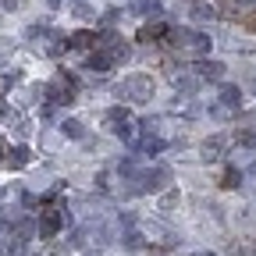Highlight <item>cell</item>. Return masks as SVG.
<instances>
[{"label":"cell","mask_w":256,"mask_h":256,"mask_svg":"<svg viewBox=\"0 0 256 256\" xmlns=\"http://www.w3.org/2000/svg\"><path fill=\"white\" fill-rule=\"evenodd\" d=\"M114 96L118 100H132V104H150L153 100V78L136 72V75H128L124 82L114 86Z\"/></svg>","instance_id":"cell-1"},{"label":"cell","mask_w":256,"mask_h":256,"mask_svg":"<svg viewBox=\"0 0 256 256\" xmlns=\"http://www.w3.org/2000/svg\"><path fill=\"white\" fill-rule=\"evenodd\" d=\"M104 121H107V128L118 136V139H124V142H136V124H132V118H128L121 107H110L107 114H104Z\"/></svg>","instance_id":"cell-2"},{"label":"cell","mask_w":256,"mask_h":256,"mask_svg":"<svg viewBox=\"0 0 256 256\" xmlns=\"http://www.w3.org/2000/svg\"><path fill=\"white\" fill-rule=\"evenodd\" d=\"M171 40H174V46H185V50H192V54H210V36H206V32L174 28V32H171Z\"/></svg>","instance_id":"cell-3"},{"label":"cell","mask_w":256,"mask_h":256,"mask_svg":"<svg viewBox=\"0 0 256 256\" xmlns=\"http://www.w3.org/2000/svg\"><path fill=\"white\" fill-rule=\"evenodd\" d=\"M68 220H72V217L64 214V210H43V214H40V238H54Z\"/></svg>","instance_id":"cell-4"},{"label":"cell","mask_w":256,"mask_h":256,"mask_svg":"<svg viewBox=\"0 0 256 256\" xmlns=\"http://www.w3.org/2000/svg\"><path fill=\"white\" fill-rule=\"evenodd\" d=\"M136 178H139V188H142V192H153V188H160V185H168V182H171V168L156 164L153 171H146V174H136Z\"/></svg>","instance_id":"cell-5"},{"label":"cell","mask_w":256,"mask_h":256,"mask_svg":"<svg viewBox=\"0 0 256 256\" xmlns=\"http://www.w3.org/2000/svg\"><path fill=\"white\" fill-rule=\"evenodd\" d=\"M46 96H50V104H68V100H72V78L57 75V78L46 86Z\"/></svg>","instance_id":"cell-6"},{"label":"cell","mask_w":256,"mask_h":256,"mask_svg":"<svg viewBox=\"0 0 256 256\" xmlns=\"http://www.w3.org/2000/svg\"><path fill=\"white\" fill-rule=\"evenodd\" d=\"M196 72H200L203 82H220V78H224V64H220V60H200Z\"/></svg>","instance_id":"cell-7"},{"label":"cell","mask_w":256,"mask_h":256,"mask_svg":"<svg viewBox=\"0 0 256 256\" xmlns=\"http://www.w3.org/2000/svg\"><path fill=\"white\" fill-rule=\"evenodd\" d=\"M242 104V89L238 86H220V107L224 110H238Z\"/></svg>","instance_id":"cell-8"},{"label":"cell","mask_w":256,"mask_h":256,"mask_svg":"<svg viewBox=\"0 0 256 256\" xmlns=\"http://www.w3.org/2000/svg\"><path fill=\"white\" fill-rule=\"evenodd\" d=\"M60 136L82 139V136H86V128H82V121H75V118H64V121H60Z\"/></svg>","instance_id":"cell-9"},{"label":"cell","mask_w":256,"mask_h":256,"mask_svg":"<svg viewBox=\"0 0 256 256\" xmlns=\"http://www.w3.org/2000/svg\"><path fill=\"white\" fill-rule=\"evenodd\" d=\"M200 75H182V78H174V86H178V92H185V96H192V92H196L200 89Z\"/></svg>","instance_id":"cell-10"},{"label":"cell","mask_w":256,"mask_h":256,"mask_svg":"<svg viewBox=\"0 0 256 256\" xmlns=\"http://www.w3.org/2000/svg\"><path fill=\"white\" fill-rule=\"evenodd\" d=\"M220 153H224V139H220V136H214V139L203 142V156H206V160H217Z\"/></svg>","instance_id":"cell-11"},{"label":"cell","mask_w":256,"mask_h":256,"mask_svg":"<svg viewBox=\"0 0 256 256\" xmlns=\"http://www.w3.org/2000/svg\"><path fill=\"white\" fill-rule=\"evenodd\" d=\"M28 156H32L28 146H14V150L8 153V164H11V168H25V164H28Z\"/></svg>","instance_id":"cell-12"},{"label":"cell","mask_w":256,"mask_h":256,"mask_svg":"<svg viewBox=\"0 0 256 256\" xmlns=\"http://www.w3.org/2000/svg\"><path fill=\"white\" fill-rule=\"evenodd\" d=\"M139 150H142L146 156H156L160 150H164V139H160V136H146V139L139 142Z\"/></svg>","instance_id":"cell-13"},{"label":"cell","mask_w":256,"mask_h":256,"mask_svg":"<svg viewBox=\"0 0 256 256\" xmlns=\"http://www.w3.org/2000/svg\"><path fill=\"white\" fill-rule=\"evenodd\" d=\"M68 43H72V46H78V50H89V46H96V36H92V32H75Z\"/></svg>","instance_id":"cell-14"},{"label":"cell","mask_w":256,"mask_h":256,"mask_svg":"<svg viewBox=\"0 0 256 256\" xmlns=\"http://www.w3.org/2000/svg\"><path fill=\"white\" fill-rule=\"evenodd\" d=\"M142 11H146V18H150V22H160V18H164V4H160V0H146Z\"/></svg>","instance_id":"cell-15"},{"label":"cell","mask_w":256,"mask_h":256,"mask_svg":"<svg viewBox=\"0 0 256 256\" xmlns=\"http://www.w3.org/2000/svg\"><path fill=\"white\" fill-rule=\"evenodd\" d=\"M220 185H224V188H238V185H242V171H238V168H228V171H224V178H220Z\"/></svg>","instance_id":"cell-16"},{"label":"cell","mask_w":256,"mask_h":256,"mask_svg":"<svg viewBox=\"0 0 256 256\" xmlns=\"http://www.w3.org/2000/svg\"><path fill=\"white\" fill-rule=\"evenodd\" d=\"M107 68H110V60H107V54H104V50L89 57V72H107Z\"/></svg>","instance_id":"cell-17"},{"label":"cell","mask_w":256,"mask_h":256,"mask_svg":"<svg viewBox=\"0 0 256 256\" xmlns=\"http://www.w3.org/2000/svg\"><path fill=\"white\" fill-rule=\"evenodd\" d=\"M160 32H164V25H160V22H153V25H146V28L139 32V43H150V40H156V36H160Z\"/></svg>","instance_id":"cell-18"},{"label":"cell","mask_w":256,"mask_h":256,"mask_svg":"<svg viewBox=\"0 0 256 256\" xmlns=\"http://www.w3.org/2000/svg\"><path fill=\"white\" fill-rule=\"evenodd\" d=\"M220 11L214 8V4H196V14H192V18H200V22H210V18H217Z\"/></svg>","instance_id":"cell-19"},{"label":"cell","mask_w":256,"mask_h":256,"mask_svg":"<svg viewBox=\"0 0 256 256\" xmlns=\"http://www.w3.org/2000/svg\"><path fill=\"white\" fill-rule=\"evenodd\" d=\"M124 246H128V249H142V246H146V238H142V232H136V228H132V232H128V235H124Z\"/></svg>","instance_id":"cell-20"},{"label":"cell","mask_w":256,"mask_h":256,"mask_svg":"<svg viewBox=\"0 0 256 256\" xmlns=\"http://www.w3.org/2000/svg\"><path fill=\"white\" fill-rule=\"evenodd\" d=\"M40 256H68V242H54V246H46Z\"/></svg>","instance_id":"cell-21"},{"label":"cell","mask_w":256,"mask_h":256,"mask_svg":"<svg viewBox=\"0 0 256 256\" xmlns=\"http://www.w3.org/2000/svg\"><path fill=\"white\" fill-rule=\"evenodd\" d=\"M182 196H178V188H171V192H164V196H160V210H171L174 203H178Z\"/></svg>","instance_id":"cell-22"},{"label":"cell","mask_w":256,"mask_h":256,"mask_svg":"<svg viewBox=\"0 0 256 256\" xmlns=\"http://www.w3.org/2000/svg\"><path fill=\"white\" fill-rule=\"evenodd\" d=\"M75 14H78V18H96V11L86 4V0H78V4H75Z\"/></svg>","instance_id":"cell-23"},{"label":"cell","mask_w":256,"mask_h":256,"mask_svg":"<svg viewBox=\"0 0 256 256\" xmlns=\"http://www.w3.org/2000/svg\"><path fill=\"white\" fill-rule=\"evenodd\" d=\"M22 252H25V242L22 238H11L8 242V256H22Z\"/></svg>","instance_id":"cell-24"},{"label":"cell","mask_w":256,"mask_h":256,"mask_svg":"<svg viewBox=\"0 0 256 256\" xmlns=\"http://www.w3.org/2000/svg\"><path fill=\"white\" fill-rule=\"evenodd\" d=\"M118 224H121V228H136V217H132V214H121Z\"/></svg>","instance_id":"cell-25"},{"label":"cell","mask_w":256,"mask_h":256,"mask_svg":"<svg viewBox=\"0 0 256 256\" xmlns=\"http://www.w3.org/2000/svg\"><path fill=\"white\" fill-rule=\"evenodd\" d=\"M0 4H4L8 11H14V8H18V0H0Z\"/></svg>","instance_id":"cell-26"},{"label":"cell","mask_w":256,"mask_h":256,"mask_svg":"<svg viewBox=\"0 0 256 256\" xmlns=\"http://www.w3.org/2000/svg\"><path fill=\"white\" fill-rule=\"evenodd\" d=\"M57 4H60V0H50V8H57Z\"/></svg>","instance_id":"cell-27"},{"label":"cell","mask_w":256,"mask_h":256,"mask_svg":"<svg viewBox=\"0 0 256 256\" xmlns=\"http://www.w3.org/2000/svg\"><path fill=\"white\" fill-rule=\"evenodd\" d=\"M0 150H4V139H0Z\"/></svg>","instance_id":"cell-28"},{"label":"cell","mask_w":256,"mask_h":256,"mask_svg":"<svg viewBox=\"0 0 256 256\" xmlns=\"http://www.w3.org/2000/svg\"><path fill=\"white\" fill-rule=\"evenodd\" d=\"M89 256H96V252H89Z\"/></svg>","instance_id":"cell-29"}]
</instances>
